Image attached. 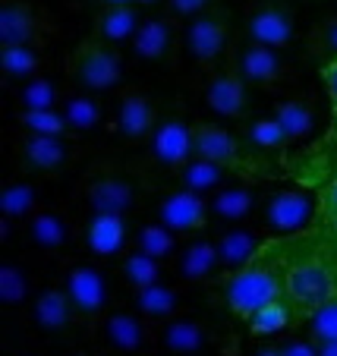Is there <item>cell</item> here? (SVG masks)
Here are the masks:
<instances>
[{
    "instance_id": "8d00e7d4",
    "label": "cell",
    "mask_w": 337,
    "mask_h": 356,
    "mask_svg": "<svg viewBox=\"0 0 337 356\" xmlns=\"http://www.w3.org/2000/svg\"><path fill=\"white\" fill-rule=\"evenodd\" d=\"M246 322H249L252 334H262V337L281 334V331L290 325V309H287L281 300H274V302H268V306H262V309H256Z\"/></svg>"
},
{
    "instance_id": "74e56055",
    "label": "cell",
    "mask_w": 337,
    "mask_h": 356,
    "mask_svg": "<svg viewBox=\"0 0 337 356\" xmlns=\"http://www.w3.org/2000/svg\"><path fill=\"white\" fill-rule=\"evenodd\" d=\"M135 243H139L142 252H149V256H155V259H164L174 252L176 234L158 221V224H145V227L139 230V236H135Z\"/></svg>"
},
{
    "instance_id": "b9f144b4",
    "label": "cell",
    "mask_w": 337,
    "mask_h": 356,
    "mask_svg": "<svg viewBox=\"0 0 337 356\" xmlns=\"http://www.w3.org/2000/svg\"><path fill=\"white\" fill-rule=\"evenodd\" d=\"M208 7H217V0H167V13L176 19H192Z\"/></svg>"
},
{
    "instance_id": "f546056e",
    "label": "cell",
    "mask_w": 337,
    "mask_h": 356,
    "mask_svg": "<svg viewBox=\"0 0 337 356\" xmlns=\"http://www.w3.org/2000/svg\"><path fill=\"white\" fill-rule=\"evenodd\" d=\"M243 139H246V145L258 148V152H281V148H287V145L293 142L290 136H287V129L281 127V120H277L274 114L252 120L249 127H246Z\"/></svg>"
},
{
    "instance_id": "c3c4849f",
    "label": "cell",
    "mask_w": 337,
    "mask_h": 356,
    "mask_svg": "<svg viewBox=\"0 0 337 356\" xmlns=\"http://www.w3.org/2000/svg\"><path fill=\"white\" fill-rule=\"evenodd\" d=\"M101 3H139V0H101Z\"/></svg>"
},
{
    "instance_id": "e575fe53",
    "label": "cell",
    "mask_w": 337,
    "mask_h": 356,
    "mask_svg": "<svg viewBox=\"0 0 337 356\" xmlns=\"http://www.w3.org/2000/svg\"><path fill=\"white\" fill-rule=\"evenodd\" d=\"M135 306H139L142 316H149V318H167L176 312V290L164 287L158 281L151 287L135 290Z\"/></svg>"
},
{
    "instance_id": "f1b7e54d",
    "label": "cell",
    "mask_w": 337,
    "mask_h": 356,
    "mask_svg": "<svg viewBox=\"0 0 337 356\" xmlns=\"http://www.w3.org/2000/svg\"><path fill=\"white\" fill-rule=\"evenodd\" d=\"M221 265V256H217V243H189L186 252L180 256V275L186 281H205L208 275H215V268Z\"/></svg>"
},
{
    "instance_id": "ac0fdd59",
    "label": "cell",
    "mask_w": 337,
    "mask_h": 356,
    "mask_svg": "<svg viewBox=\"0 0 337 356\" xmlns=\"http://www.w3.org/2000/svg\"><path fill=\"white\" fill-rule=\"evenodd\" d=\"M139 26V3H101L94 13V38H104L110 44L133 41Z\"/></svg>"
},
{
    "instance_id": "f6af8a7d",
    "label": "cell",
    "mask_w": 337,
    "mask_h": 356,
    "mask_svg": "<svg viewBox=\"0 0 337 356\" xmlns=\"http://www.w3.org/2000/svg\"><path fill=\"white\" fill-rule=\"evenodd\" d=\"M324 211H328L331 218H337V177L328 183V189H324V199H322Z\"/></svg>"
},
{
    "instance_id": "816d5d0a",
    "label": "cell",
    "mask_w": 337,
    "mask_h": 356,
    "mask_svg": "<svg viewBox=\"0 0 337 356\" xmlns=\"http://www.w3.org/2000/svg\"><path fill=\"white\" fill-rule=\"evenodd\" d=\"M76 356H88V353H76Z\"/></svg>"
},
{
    "instance_id": "5b68a950",
    "label": "cell",
    "mask_w": 337,
    "mask_h": 356,
    "mask_svg": "<svg viewBox=\"0 0 337 356\" xmlns=\"http://www.w3.org/2000/svg\"><path fill=\"white\" fill-rule=\"evenodd\" d=\"M246 38L268 47H290L297 41V16L287 0H252L246 7Z\"/></svg>"
},
{
    "instance_id": "e0dca14e",
    "label": "cell",
    "mask_w": 337,
    "mask_h": 356,
    "mask_svg": "<svg viewBox=\"0 0 337 356\" xmlns=\"http://www.w3.org/2000/svg\"><path fill=\"white\" fill-rule=\"evenodd\" d=\"M176 41V16H149L142 19L139 32L133 35V51L142 60H164Z\"/></svg>"
},
{
    "instance_id": "60d3db41",
    "label": "cell",
    "mask_w": 337,
    "mask_h": 356,
    "mask_svg": "<svg viewBox=\"0 0 337 356\" xmlns=\"http://www.w3.org/2000/svg\"><path fill=\"white\" fill-rule=\"evenodd\" d=\"M309 331H312V337H315V343L337 341V296L312 312L309 316Z\"/></svg>"
},
{
    "instance_id": "7c38bea8",
    "label": "cell",
    "mask_w": 337,
    "mask_h": 356,
    "mask_svg": "<svg viewBox=\"0 0 337 356\" xmlns=\"http://www.w3.org/2000/svg\"><path fill=\"white\" fill-rule=\"evenodd\" d=\"M211 215V205L192 189H176V193L164 195L158 205V221L170 227L174 234H192V230L205 227Z\"/></svg>"
},
{
    "instance_id": "4fadbf2b",
    "label": "cell",
    "mask_w": 337,
    "mask_h": 356,
    "mask_svg": "<svg viewBox=\"0 0 337 356\" xmlns=\"http://www.w3.org/2000/svg\"><path fill=\"white\" fill-rule=\"evenodd\" d=\"M312 215H315L312 199L297 189H281L265 202V221L277 234H297L312 221Z\"/></svg>"
},
{
    "instance_id": "d590c367",
    "label": "cell",
    "mask_w": 337,
    "mask_h": 356,
    "mask_svg": "<svg viewBox=\"0 0 337 356\" xmlns=\"http://www.w3.org/2000/svg\"><path fill=\"white\" fill-rule=\"evenodd\" d=\"M22 133H32V136H67L69 133V123L63 117L60 108L54 111H19L16 117Z\"/></svg>"
},
{
    "instance_id": "484cf974",
    "label": "cell",
    "mask_w": 337,
    "mask_h": 356,
    "mask_svg": "<svg viewBox=\"0 0 337 356\" xmlns=\"http://www.w3.org/2000/svg\"><path fill=\"white\" fill-rule=\"evenodd\" d=\"M176 174H180L183 189H192V193L205 195V193H211V189L221 186V183H224V174H227V170H224L221 164H215V161H208V158H202V155H192L180 170H176Z\"/></svg>"
},
{
    "instance_id": "bcb514c9",
    "label": "cell",
    "mask_w": 337,
    "mask_h": 356,
    "mask_svg": "<svg viewBox=\"0 0 337 356\" xmlns=\"http://www.w3.org/2000/svg\"><path fill=\"white\" fill-rule=\"evenodd\" d=\"M252 356H283V350L274 347V343H262V347H258Z\"/></svg>"
},
{
    "instance_id": "d4e9b609",
    "label": "cell",
    "mask_w": 337,
    "mask_h": 356,
    "mask_svg": "<svg viewBox=\"0 0 337 356\" xmlns=\"http://www.w3.org/2000/svg\"><path fill=\"white\" fill-rule=\"evenodd\" d=\"M16 104H19V111H54L57 104H63L60 86L47 76H32V79L19 82Z\"/></svg>"
},
{
    "instance_id": "7a4b0ae2",
    "label": "cell",
    "mask_w": 337,
    "mask_h": 356,
    "mask_svg": "<svg viewBox=\"0 0 337 356\" xmlns=\"http://www.w3.org/2000/svg\"><path fill=\"white\" fill-rule=\"evenodd\" d=\"M221 300L227 302L230 312L249 318L256 309L281 300V281L274 271L262 268V265H246V268L230 271L221 281Z\"/></svg>"
},
{
    "instance_id": "52a82bcc",
    "label": "cell",
    "mask_w": 337,
    "mask_h": 356,
    "mask_svg": "<svg viewBox=\"0 0 337 356\" xmlns=\"http://www.w3.org/2000/svg\"><path fill=\"white\" fill-rule=\"evenodd\" d=\"M149 155L158 168L180 170L189 158L196 155V139H192V123H186L180 114L158 117L155 133L149 136Z\"/></svg>"
},
{
    "instance_id": "4316f807",
    "label": "cell",
    "mask_w": 337,
    "mask_h": 356,
    "mask_svg": "<svg viewBox=\"0 0 337 356\" xmlns=\"http://www.w3.org/2000/svg\"><path fill=\"white\" fill-rule=\"evenodd\" d=\"M208 205L217 221H243L256 209V193L249 186H224Z\"/></svg>"
},
{
    "instance_id": "ab89813d",
    "label": "cell",
    "mask_w": 337,
    "mask_h": 356,
    "mask_svg": "<svg viewBox=\"0 0 337 356\" xmlns=\"http://www.w3.org/2000/svg\"><path fill=\"white\" fill-rule=\"evenodd\" d=\"M28 296V275L19 268V265L7 262L0 268V300L7 306H19Z\"/></svg>"
},
{
    "instance_id": "30bf717a",
    "label": "cell",
    "mask_w": 337,
    "mask_h": 356,
    "mask_svg": "<svg viewBox=\"0 0 337 356\" xmlns=\"http://www.w3.org/2000/svg\"><path fill=\"white\" fill-rule=\"evenodd\" d=\"M192 139H196V155L221 164L224 170H249L252 168V158H246L243 142L236 139L230 129L217 127V123L196 120L192 123Z\"/></svg>"
},
{
    "instance_id": "2e32d148",
    "label": "cell",
    "mask_w": 337,
    "mask_h": 356,
    "mask_svg": "<svg viewBox=\"0 0 337 356\" xmlns=\"http://www.w3.org/2000/svg\"><path fill=\"white\" fill-rule=\"evenodd\" d=\"M22 164L35 174H51V170H60L63 164L69 161V145L63 136H32V133H22L19 145Z\"/></svg>"
},
{
    "instance_id": "f907efd6",
    "label": "cell",
    "mask_w": 337,
    "mask_h": 356,
    "mask_svg": "<svg viewBox=\"0 0 337 356\" xmlns=\"http://www.w3.org/2000/svg\"><path fill=\"white\" fill-rule=\"evenodd\" d=\"M331 227H334V236H337V218H331Z\"/></svg>"
},
{
    "instance_id": "d6a6232c",
    "label": "cell",
    "mask_w": 337,
    "mask_h": 356,
    "mask_svg": "<svg viewBox=\"0 0 337 356\" xmlns=\"http://www.w3.org/2000/svg\"><path fill=\"white\" fill-rule=\"evenodd\" d=\"M63 117H67L69 129H79V133H85V129L98 127V120H101V104L92 98L88 92H79V95H67L60 104Z\"/></svg>"
},
{
    "instance_id": "cb8c5ba5",
    "label": "cell",
    "mask_w": 337,
    "mask_h": 356,
    "mask_svg": "<svg viewBox=\"0 0 337 356\" xmlns=\"http://www.w3.org/2000/svg\"><path fill=\"white\" fill-rule=\"evenodd\" d=\"M38 209V193L28 180H13L0 189V215L3 221H28Z\"/></svg>"
},
{
    "instance_id": "7dc6e473",
    "label": "cell",
    "mask_w": 337,
    "mask_h": 356,
    "mask_svg": "<svg viewBox=\"0 0 337 356\" xmlns=\"http://www.w3.org/2000/svg\"><path fill=\"white\" fill-rule=\"evenodd\" d=\"M318 356H337V341H322L318 343Z\"/></svg>"
},
{
    "instance_id": "d6986e66",
    "label": "cell",
    "mask_w": 337,
    "mask_h": 356,
    "mask_svg": "<svg viewBox=\"0 0 337 356\" xmlns=\"http://www.w3.org/2000/svg\"><path fill=\"white\" fill-rule=\"evenodd\" d=\"M129 240L123 215H92L85 227V243L94 256H117Z\"/></svg>"
},
{
    "instance_id": "83f0119b",
    "label": "cell",
    "mask_w": 337,
    "mask_h": 356,
    "mask_svg": "<svg viewBox=\"0 0 337 356\" xmlns=\"http://www.w3.org/2000/svg\"><path fill=\"white\" fill-rule=\"evenodd\" d=\"M161 343L167 353H176V356H196L199 350L205 347V328L196 322H170L164 325V334H161Z\"/></svg>"
},
{
    "instance_id": "44dd1931",
    "label": "cell",
    "mask_w": 337,
    "mask_h": 356,
    "mask_svg": "<svg viewBox=\"0 0 337 356\" xmlns=\"http://www.w3.org/2000/svg\"><path fill=\"white\" fill-rule=\"evenodd\" d=\"M0 70L13 82H26L32 76H41L44 70V57L41 47L35 44H0Z\"/></svg>"
},
{
    "instance_id": "836d02e7",
    "label": "cell",
    "mask_w": 337,
    "mask_h": 356,
    "mask_svg": "<svg viewBox=\"0 0 337 356\" xmlns=\"http://www.w3.org/2000/svg\"><path fill=\"white\" fill-rule=\"evenodd\" d=\"M161 259L149 256V252H142V249H135V252H129L126 259H123L120 271H123V281L129 284L133 290H142V287H151V284H158V277H161Z\"/></svg>"
},
{
    "instance_id": "9a60e30c",
    "label": "cell",
    "mask_w": 337,
    "mask_h": 356,
    "mask_svg": "<svg viewBox=\"0 0 337 356\" xmlns=\"http://www.w3.org/2000/svg\"><path fill=\"white\" fill-rule=\"evenodd\" d=\"M63 290L69 293V300H73L79 316H98V312L104 309V302H108L104 275L98 268H92V265H76V268H69Z\"/></svg>"
},
{
    "instance_id": "681fc988",
    "label": "cell",
    "mask_w": 337,
    "mask_h": 356,
    "mask_svg": "<svg viewBox=\"0 0 337 356\" xmlns=\"http://www.w3.org/2000/svg\"><path fill=\"white\" fill-rule=\"evenodd\" d=\"M142 7H151V3H158V0H139Z\"/></svg>"
},
{
    "instance_id": "4dcf8cb0",
    "label": "cell",
    "mask_w": 337,
    "mask_h": 356,
    "mask_svg": "<svg viewBox=\"0 0 337 356\" xmlns=\"http://www.w3.org/2000/svg\"><path fill=\"white\" fill-rule=\"evenodd\" d=\"M104 337H108L110 347L123 350V353H133V350H139L142 343H145V331H142L139 318L126 316V312L108 316V322H104Z\"/></svg>"
},
{
    "instance_id": "3957f363",
    "label": "cell",
    "mask_w": 337,
    "mask_h": 356,
    "mask_svg": "<svg viewBox=\"0 0 337 356\" xmlns=\"http://www.w3.org/2000/svg\"><path fill=\"white\" fill-rule=\"evenodd\" d=\"M183 44L202 70H215L230 47V13L217 3V7H208L192 19H186Z\"/></svg>"
},
{
    "instance_id": "6da1fadb",
    "label": "cell",
    "mask_w": 337,
    "mask_h": 356,
    "mask_svg": "<svg viewBox=\"0 0 337 356\" xmlns=\"http://www.w3.org/2000/svg\"><path fill=\"white\" fill-rule=\"evenodd\" d=\"M69 76L85 92H110L123 82V57L104 38H85L69 51Z\"/></svg>"
},
{
    "instance_id": "1f68e13d",
    "label": "cell",
    "mask_w": 337,
    "mask_h": 356,
    "mask_svg": "<svg viewBox=\"0 0 337 356\" xmlns=\"http://www.w3.org/2000/svg\"><path fill=\"white\" fill-rule=\"evenodd\" d=\"M28 240L38 249H60L67 243V224L54 211H35L28 218Z\"/></svg>"
},
{
    "instance_id": "5bb4252c",
    "label": "cell",
    "mask_w": 337,
    "mask_h": 356,
    "mask_svg": "<svg viewBox=\"0 0 337 356\" xmlns=\"http://www.w3.org/2000/svg\"><path fill=\"white\" fill-rule=\"evenodd\" d=\"M88 205H92V215H123L133 209V183L123 174H98L94 180H88Z\"/></svg>"
},
{
    "instance_id": "7bdbcfd3",
    "label": "cell",
    "mask_w": 337,
    "mask_h": 356,
    "mask_svg": "<svg viewBox=\"0 0 337 356\" xmlns=\"http://www.w3.org/2000/svg\"><path fill=\"white\" fill-rule=\"evenodd\" d=\"M322 82H324V92H328L331 111H334V120H337V57H328L322 63Z\"/></svg>"
},
{
    "instance_id": "277c9868",
    "label": "cell",
    "mask_w": 337,
    "mask_h": 356,
    "mask_svg": "<svg viewBox=\"0 0 337 356\" xmlns=\"http://www.w3.org/2000/svg\"><path fill=\"white\" fill-rule=\"evenodd\" d=\"M57 35L54 16L32 0H3L0 3V44L41 47Z\"/></svg>"
},
{
    "instance_id": "8992f818",
    "label": "cell",
    "mask_w": 337,
    "mask_h": 356,
    "mask_svg": "<svg viewBox=\"0 0 337 356\" xmlns=\"http://www.w3.org/2000/svg\"><path fill=\"white\" fill-rule=\"evenodd\" d=\"M283 290H287L293 306L309 318L318 306H324L328 300L337 296V281H334V271H331L328 265L318 262V259H309V262L290 268V275L283 281Z\"/></svg>"
},
{
    "instance_id": "ffe728a7",
    "label": "cell",
    "mask_w": 337,
    "mask_h": 356,
    "mask_svg": "<svg viewBox=\"0 0 337 356\" xmlns=\"http://www.w3.org/2000/svg\"><path fill=\"white\" fill-rule=\"evenodd\" d=\"M274 117L281 120V127L287 129L293 142L309 139L312 129H315V104L306 95H293V98H283L274 104Z\"/></svg>"
},
{
    "instance_id": "9c48e42d",
    "label": "cell",
    "mask_w": 337,
    "mask_h": 356,
    "mask_svg": "<svg viewBox=\"0 0 337 356\" xmlns=\"http://www.w3.org/2000/svg\"><path fill=\"white\" fill-rule=\"evenodd\" d=\"M158 127V108L151 95L139 86L123 88L120 101H117V114H114V129L123 142H149V136Z\"/></svg>"
},
{
    "instance_id": "8fae6325",
    "label": "cell",
    "mask_w": 337,
    "mask_h": 356,
    "mask_svg": "<svg viewBox=\"0 0 337 356\" xmlns=\"http://www.w3.org/2000/svg\"><path fill=\"white\" fill-rule=\"evenodd\" d=\"M205 104L224 120H240L249 108V86L230 63L224 70H211L205 82Z\"/></svg>"
},
{
    "instance_id": "f35d334b",
    "label": "cell",
    "mask_w": 337,
    "mask_h": 356,
    "mask_svg": "<svg viewBox=\"0 0 337 356\" xmlns=\"http://www.w3.org/2000/svg\"><path fill=\"white\" fill-rule=\"evenodd\" d=\"M306 47L309 54L315 57H337V16H328V19H318L315 26L306 32Z\"/></svg>"
},
{
    "instance_id": "7402d4cb",
    "label": "cell",
    "mask_w": 337,
    "mask_h": 356,
    "mask_svg": "<svg viewBox=\"0 0 337 356\" xmlns=\"http://www.w3.org/2000/svg\"><path fill=\"white\" fill-rule=\"evenodd\" d=\"M76 306L73 300H69L67 290H44V293L35 300V322H38V328L44 331H63L69 325V318H73Z\"/></svg>"
},
{
    "instance_id": "ee69618b",
    "label": "cell",
    "mask_w": 337,
    "mask_h": 356,
    "mask_svg": "<svg viewBox=\"0 0 337 356\" xmlns=\"http://www.w3.org/2000/svg\"><path fill=\"white\" fill-rule=\"evenodd\" d=\"M281 350H283V356H318V343L312 347L309 341H287Z\"/></svg>"
},
{
    "instance_id": "ba28073f",
    "label": "cell",
    "mask_w": 337,
    "mask_h": 356,
    "mask_svg": "<svg viewBox=\"0 0 337 356\" xmlns=\"http://www.w3.org/2000/svg\"><path fill=\"white\" fill-rule=\"evenodd\" d=\"M230 67L246 79V86L252 88H277L287 76V67H283L277 47H268V44H258V41H243L230 51Z\"/></svg>"
},
{
    "instance_id": "603a6c76",
    "label": "cell",
    "mask_w": 337,
    "mask_h": 356,
    "mask_svg": "<svg viewBox=\"0 0 337 356\" xmlns=\"http://www.w3.org/2000/svg\"><path fill=\"white\" fill-rule=\"evenodd\" d=\"M217 256H221V265L227 271L246 268L258 256V236L249 234V230H227L217 240Z\"/></svg>"
}]
</instances>
